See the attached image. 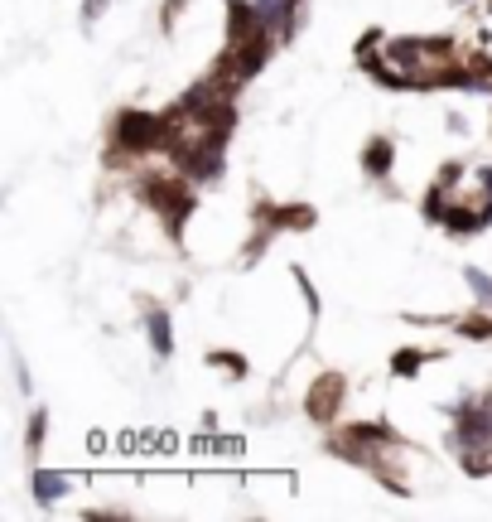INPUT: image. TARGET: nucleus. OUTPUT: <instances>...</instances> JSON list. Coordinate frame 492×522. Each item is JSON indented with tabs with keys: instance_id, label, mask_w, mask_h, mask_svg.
I'll return each instance as SVG.
<instances>
[{
	"instance_id": "1",
	"label": "nucleus",
	"mask_w": 492,
	"mask_h": 522,
	"mask_svg": "<svg viewBox=\"0 0 492 522\" xmlns=\"http://www.w3.org/2000/svg\"><path fill=\"white\" fill-rule=\"evenodd\" d=\"M135 194H141V204H150L160 218H164V232L174 242H183V223L194 218L198 208V194H194V179H174V175H141L135 179Z\"/></svg>"
},
{
	"instance_id": "2",
	"label": "nucleus",
	"mask_w": 492,
	"mask_h": 522,
	"mask_svg": "<svg viewBox=\"0 0 492 522\" xmlns=\"http://www.w3.org/2000/svg\"><path fill=\"white\" fill-rule=\"evenodd\" d=\"M111 145L131 150V155H155V150H164V145H169V122H164V112H141V107L116 112Z\"/></svg>"
},
{
	"instance_id": "3",
	"label": "nucleus",
	"mask_w": 492,
	"mask_h": 522,
	"mask_svg": "<svg viewBox=\"0 0 492 522\" xmlns=\"http://www.w3.org/2000/svg\"><path fill=\"white\" fill-rule=\"evenodd\" d=\"M343 401H348V378L319 373L309 382V392H304V416L319 421V426H333V421L343 416Z\"/></svg>"
},
{
	"instance_id": "4",
	"label": "nucleus",
	"mask_w": 492,
	"mask_h": 522,
	"mask_svg": "<svg viewBox=\"0 0 492 522\" xmlns=\"http://www.w3.org/2000/svg\"><path fill=\"white\" fill-rule=\"evenodd\" d=\"M454 445L464 450H478V445H492V397H478V401H464L454 411Z\"/></svg>"
},
{
	"instance_id": "5",
	"label": "nucleus",
	"mask_w": 492,
	"mask_h": 522,
	"mask_svg": "<svg viewBox=\"0 0 492 522\" xmlns=\"http://www.w3.org/2000/svg\"><path fill=\"white\" fill-rule=\"evenodd\" d=\"M304 5H309V0H256V10H261V25H266V29H270V35H276L280 44L299 35Z\"/></svg>"
},
{
	"instance_id": "6",
	"label": "nucleus",
	"mask_w": 492,
	"mask_h": 522,
	"mask_svg": "<svg viewBox=\"0 0 492 522\" xmlns=\"http://www.w3.org/2000/svg\"><path fill=\"white\" fill-rule=\"evenodd\" d=\"M392 165H396V141L392 136H372L362 145V175L367 179H386V175H392Z\"/></svg>"
},
{
	"instance_id": "7",
	"label": "nucleus",
	"mask_w": 492,
	"mask_h": 522,
	"mask_svg": "<svg viewBox=\"0 0 492 522\" xmlns=\"http://www.w3.org/2000/svg\"><path fill=\"white\" fill-rule=\"evenodd\" d=\"M145 334H150V348H155V358H169V353H174V329H169V310H150Z\"/></svg>"
},
{
	"instance_id": "8",
	"label": "nucleus",
	"mask_w": 492,
	"mask_h": 522,
	"mask_svg": "<svg viewBox=\"0 0 492 522\" xmlns=\"http://www.w3.org/2000/svg\"><path fill=\"white\" fill-rule=\"evenodd\" d=\"M63 494H68V474H54V469H34V498H39L44 508H48V503H58Z\"/></svg>"
},
{
	"instance_id": "9",
	"label": "nucleus",
	"mask_w": 492,
	"mask_h": 522,
	"mask_svg": "<svg viewBox=\"0 0 492 522\" xmlns=\"http://www.w3.org/2000/svg\"><path fill=\"white\" fill-rule=\"evenodd\" d=\"M430 358H434V353H425V348H396V353H392V373H396V378H415Z\"/></svg>"
},
{
	"instance_id": "10",
	"label": "nucleus",
	"mask_w": 492,
	"mask_h": 522,
	"mask_svg": "<svg viewBox=\"0 0 492 522\" xmlns=\"http://www.w3.org/2000/svg\"><path fill=\"white\" fill-rule=\"evenodd\" d=\"M420 208H425V223L445 228V218H449V189H445V184H430V189H425V204H420Z\"/></svg>"
},
{
	"instance_id": "11",
	"label": "nucleus",
	"mask_w": 492,
	"mask_h": 522,
	"mask_svg": "<svg viewBox=\"0 0 492 522\" xmlns=\"http://www.w3.org/2000/svg\"><path fill=\"white\" fill-rule=\"evenodd\" d=\"M454 329H459L464 339L492 344V314H464V319H454Z\"/></svg>"
},
{
	"instance_id": "12",
	"label": "nucleus",
	"mask_w": 492,
	"mask_h": 522,
	"mask_svg": "<svg viewBox=\"0 0 492 522\" xmlns=\"http://www.w3.org/2000/svg\"><path fill=\"white\" fill-rule=\"evenodd\" d=\"M44 435H48V411H29V426H25V450L39 460V450H44Z\"/></svg>"
},
{
	"instance_id": "13",
	"label": "nucleus",
	"mask_w": 492,
	"mask_h": 522,
	"mask_svg": "<svg viewBox=\"0 0 492 522\" xmlns=\"http://www.w3.org/2000/svg\"><path fill=\"white\" fill-rule=\"evenodd\" d=\"M459 464H464V474H473V479H487V474H492V445L464 450V454H459Z\"/></svg>"
},
{
	"instance_id": "14",
	"label": "nucleus",
	"mask_w": 492,
	"mask_h": 522,
	"mask_svg": "<svg viewBox=\"0 0 492 522\" xmlns=\"http://www.w3.org/2000/svg\"><path fill=\"white\" fill-rule=\"evenodd\" d=\"M208 368H223V373H232V378H246L251 373V363L242 358V353H232V348H213L208 353Z\"/></svg>"
},
{
	"instance_id": "15",
	"label": "nucleus",
	"mask_w": 492,
	"mask_h": 522,
	"mask_svg": "<svg viewBox=\"0 0 492 522\" xmlns=\"http://www.w3.org/2000/svg\"><path fill=\"white\" fill-rule=\"evenodd\" d=\"M183 10H189V0H164V10H160V29H164V35H174V25H179Z\"/></svg>"
},
{
	"instance_id": "16",
	"label": "nucleus",
	"mask_w": 492,
	"mask_h": 522,
	"mask_svg": "<svg viewBox=\"0 0 492 522\" xmlns=\"http://www.w3.org/2000/svg\"><path fill=\"white\" fill-rule=\"evenodd\" d=\"M464 281H468L478 295H483V305H492V276H483L478 266H468V272H464Z\"/></svg>"
},
{
	"instance_id": "17",
	"label": "nucleus",
	"mask_w": 492,
	"mask_h": 522,
	"mask_svg": "<svg viewBox=\"0 0 492 522\" xmlns=\"http://www.w3.org/2000/svg\"><path fill=\"white\" fill-rule=\"evenodd\" d=\"M295 281H299V291H304V300H309V319H314V314H319V291H314V281L304 276L299 266H295Z\"/></svg>"
},
{
	"instance_id": "18",
	"label": "nucleus",
	"mask_w": 492,
	"mask_h": 522,
	"mask_svg": "<svg viewBox=\"0 0 492 522\" xmlns=\"http://www.w3.org/2000/svg\"><path fill=\"white\" fill-rule=\"evenodd\" d=\"M107 5L111 0H82V25H97L101 15H107Z\"/></svg>"
},
{
	"instance_id": "19",
	"label": "nucleus",
	"mask_w": 492,
	"mask_h": 522,
	"mask_svg": "<svg viewBox=\"0 0 492 522\" xmlns=\"http://www.w3.org/2000/svg\"><path fill=\"white\" fill-rule=\"evenodd\" d=\"M386 39V29H367V35L358 39V59H367V54H377V44Z\"/></svg>"
},
{
	"instance_id": "20",
	"label": "nucleus",
	"mask_w": 492,
	"mask_h": 522,
	"mask_svg": "<svg viewBox=\"0 0 492 522\" xmlns=\"http://www.w3.org/2000/svg\"><path fill=\"white\" fill-rule=\"evenodd\" d=\"M459 175H464V165H454V160H449L445 170H439V179H434V184H445V189H454V179H459Z\"/></svg>"
},
{
	"instance_id": "21",
	"label": "nucleus",
	"mask_w": 492,
	"mask_h": 522,
	"mask_svg": "<svg viewBox=\"0 0 492 522\" xmlns=\"http://www.w3.org/2000/svg\"><path fill=\"white\" fill-rule=\"evenodd\" d=\"M487 15H492V0H487Z\"/></svg>"
}]
</instances>
